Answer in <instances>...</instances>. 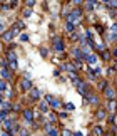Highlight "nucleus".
Returning <instances> with one entry per match:
<instances>
[{"instance_id": "f257e3e1", "label": "nucleus", "mask_w": 117, "mask_h": 136, "mask_svg": "<svg viewBox=\"0 0 117 136\" xmlns=\"http://www.w3.org/2000/svg\"><path fill=\"white\" fill-rule=\"evenodd\" d=\"M80 15H82L80 9H77V10H74V12H70V15H69V22H70V24H77V22L80 20Z\"/></svg>"}, {"instance_id": "f03ea898", "label": "nucleus", "mask_w": 117, "mask_h": 136, "mask_svg": "<svg viewBox=\"0 0 117 136\" xmlns=\"http://www.w3.org/2000/svg\"><path fill=\"white\" fill-rule=\"evenodd\" d=\"M20 89H22V91H30L32 89V81L30 79H20Z\"/></svg>"}, {"instance_id": "c756f323", "label": "nucleus", "mask_w": 117, "mask_h": 136, "mask_svg": "<svg viewBox=\"0 0 117 136\" xmlns=\"http://www.w3.org/2000/svg\"><path fill=\"white\" fill-rule=\"evenodd\" d=\"M112 32H114V34L117 32V24H114V25H112Z\"/></svg>"}, {"instance_id": "f704fd0d", "label": "nucleus", "mask_w": 117, "mask_h": 136, "mask_svg": "<svg viewBox=\"0 0 117 136\" xmlns=\"http://www.w3.org/2000/svg\"><path fill=\"white\" fill-rule=\"evenodd\" d=\"M115 69H117V60H115Z\"/></svg>"}, {"instance_id": "72a5a7b5", "label": "nucleus", "mask_w": 117, "mask_h": 136, "mask_svg": "<svg viewBox=\"0 0 117 136\" xmlns=\"http://www.w3.org/2000/svg\"><path fill=\"white\" fill-rule=\"evenodd\" d=\"M0 103H3V98H2V94H0Z\"/></svg>"}, {"instance_id": "f8f14e48", "label": "nucleus", "mask_w": 117, "mask_h": 136, "mask_svg": "<svg viewBox=\"0 0 117 136\" xmlns=\"http://www.w3.org/2000/svg\"><path fill=\"white\" fill-rule=\"evenodd\" d=\"M107 3V7H111V9H117V0H109V2H105Z\"/></svg>"}, {"instance_id": "e433bc0d", "label": "nucleus", "mask_w": 117, "mask_h": 136, "mask_svg": "<svg viewBox=\"0 0 117 136\" xmlns=\"http://www.w3.org/2000/svg\"><path fill=\"white\" fill-rule=\"evenodd\" d=\"M0 47H2V44H0Z\"/></svg>"}, {"instance_id": "a878e982", "label": "nucleus", "mask_w": 117, "mask_h": 136, "mask_svg": "<svg viewBox=\"0 0 117 136\" xmlns=\"http://www.w3.org/2000/svg\"><path fill=\"white\" fill-rule=\"evenodd\" d=\"M104 59H105V60H107V59H111V54H109V52H107V51H105V52H104Z\"/></svg>"}, {"instance_id": "dca6fc26", "label": "nucleus", "mask_w": 117, "mask_h": 136, "mask_svg": "<svg viewBox=\"0 0 117 136\" xmlns=\"http://www.w3.org/2000/svg\"><path fill=\"white\" fill-rule=\"evenodd\" d=\"M20 42H27V40H29V35H27V34H20Z\"/></svg>"}, {"instance_id": "0eeeda50", "label": "nucleus", "mask_w": 117, "mask_h": 136, "mask_svg": "<svg viewBox=\"0 0 117 136\" xmlns=\"http://www.w3.org/2000/svg\"><path fill=\"white\" fill-rule=\"evenodd\" d=\"M54 47L57 49V51H64V42H62V39H55Z\"/></svg>"}, {"instance_id": "c9c22d12", "label": "nucleus", "mask_w": 117, "mask_h": 136, "mask_svg": "<svg viewBox=\"0 0 117 136\" xmlns=\"http://www.w3.org/2000/svg\"><path fill=\"white\" fill-rule=\"evenodd\" d=\"M0 123H2V119H0Z\"/></svg>"}, {"instance_id": "1a4fd4ad", "label": "nucleus", "mask_w": 117, "mask_h": 136, "mask_svg": "<svg viewBox=\"0 0 117 136\" xmlns=\"http://www.w3.org/2000/svg\"><path fill=\"white\" fill-rule=\"evenodd\" d=\"M84 59H85L89 64H95V62H97V57H95V56H84Z\"/></svg>"}, {"instance_id": "20e7f679", "label": "nucleus", "mask_w": 117, "mask_h": 136, "mask_svg": "<svg viewBox=\"0 0 117 136\" xmlns=\"http://www.w3.org/2000/svg\"><path fill=\"white\" fill-rule=\"evenodd\" d=\"M105 96H107V99H111V101H114V96H115V91L112 87H105Z\"/></svg>"}, {"instance_id": "ddd939ff", "label": "nucleus", "mask_w": 117, "mask_h": 136, "mask_svg": "<svg viewBox=\"0 0 117 136\" xmlns=\"http://www.w3.org/2000/svg\"><path fill=\"white\" fill-rule=\"evenodd\" d=\"M19 136H30V133L25 130V128H20L19 130Z\"/></svg>"}, {"instance_id": "bb28decb", "label": "nucleus", "mask_w": 117, "mask_h": 136, "mask_svg": "<svg viewBox=\"0 0 117 136\" xmlns=\"http://www.w3.org/2000/svg\"><path fill=\"white\" fill-rule=\"evenodd\" d=\"M0 136H12V133H9V131H3V133L0 134Z\"/></svg>"}, {"instance_id": "7c9ffc66", "label": "nucleus", "mask_w": 117, "mask_h": 136, "mask_svg": "<svg viewBox=\"0 0 117 136\" xmlns=\"http://www.w3.org/2000/svg\"><path fill=\"white\" fill-rule=\"evenodd\" d=\"M64 136H70V131H67V130H65V131H64Z\"/></svg>"}, {"instance_id": "cd10ccee", "label": "nucleus", "mask_w": 117, "mask_h": 136, "mask_svg": "<svg viewBox=\"0 0 117 136\" xmlns=\"http://www.w3.org/2000/svg\"><path fill=\"white\" fill-rule=\"evenodd\" d=\"M49 119H50L52 123H54V121H55V116H54V114H49Z\"/></svg>"}, {"instance_id": "473e14b6", "label": "nucleus", "mask_w": 117, "mask_h": 136, "mask_svg": "<svg viewBox=\"0 0 117 136\" xmlns=\"http://www.w3.org/2000/svg\"><path fill=\"white\" fill-rule=\"evenodd\" d=\"M114 56H115V57H117V47H115V49H114Z\"/></svg>"}, {"instance_id": "6e6552de", "label": "nucleus", "mask_w": 117, "mask_h": 136, "mask_svg": "<svg viewBox=\"0 0 117 136\" xmlns=\"http://www.w3.org/2000/svg\"><path fill=\"white\" fill-rule=\"evenodd\" d=\"M0 74H2L3 81H5V79H10V77H12V74H10V72H9V69H5V67L2 69V72H0Z\"/></svg>"}, {"instance_id": "5701e85b", "label": "nucleus", "mask_w": 117, "mask_h": 136, "mask_svg": "<svg viewBox=\"0 0 117 136\" xmlns=\"http://www.w3.org/2000/svg\"><path fill=\"white\" fill-rule=\"evenodd\" d=\"M30 13H32V10H30V9L24 10V15H25V17H30Z\"/></svg>"}, {"instance_id": "412c9836", "label": "nucleus", "mask_w": 117, "mask_h": 136, "mask_svg": "<svg viewBox=\"0 0 117 136\" xmlns=\"http://www.w3.org/2000/svg\"><path fill=\"white\" fill-rule=\"evenodd\" d=\"M25 3H27V7H29V9H32V7L35 5V2H34V0H29V2H25Z\"/></svg>"}, {"instance_id": "9d476101", "label": "nucleus", "mask_w": 117, "mask_h": 136, "mask_svg": "<svg viewBox=\"0 0 117 136\" xmlns=\"http://www.w3.org/2000/svg\"><path fill=\"white\" fill-rule=\"evenodd\" d=\"M12 37H13V34H12V32H10V30H9V32H5V34L2 35V39H3V40H5V42H9V40H10V39H12Z\"/></svg>"}, {"instance_id": "f3484780", "label": "nucleus", "mask_w": 117, "mask_h": 136, "mask_svg": "<svg viewBox=\"0 0 117 136\" xmlns=\"http://www.w3.org/2000/svg\"><path fill=\"white\" fill-rule=\"evenodd\" d=\"M95 3H97V2H94V0H90V2H87V9H89V10H92V9L95 7Z\"/></svg>"}, {"instance_id": "2f4dec72", "label": "nucleus", "mask_w": 117, "mask_h": 136, "mask_svg": "<svg viewBox=\"0 0 117 136\" xmlns=\"http://www.w3.org/2000/svg\"><path fill=\"white\" fill-rule=\"evenodd\" d=\"M74 136H82V133H80V131H77V133L74 134Z\"/></svg>"}, {"instance_id": "9b49d317", "label": "nucleus", "mask_w": 117, "mask_h": 136, "mask_svg": "<svg viewBox=\"0 0 117 136\" xmlns=\"http://www.w3.org/2000/svg\"><path fill=\"white\" fill-rule=\"evenodd\" d=\"M47 133L50 134V136H59V133H57V131H55L54 128L50 126V124H49V126H47Z\"/></svg>"}, {"instance_id": "aec40b11", "label": "nucleus", "mask_w": 117, "mask_h": 136, "mask_svg": "<svg viewBox=\"0 0 117 136\" xmlns=\"http://www.w3.org/2000/svg\"><path fill=\"white\" fill-rule=\"evenodd\" d=\"M115 104H117L115 101H111V103H109V109H111V111H114V109H115Z\"/></svg>"}, {"instance_id": "b1692460", "label": "nucleus", "mask_w": 117, "mask_h": 136, "mask_svg": "<svg viewBox=\"0 0 117 136\" xmlns=\"http://www.w3.org/2000/svg\"><path fill=\"white\" fill-rule=\"evenodd\" d=\"M105 84H107V82H105V81H102L100 84H99V89H105Z\"/></svg>"}, {"instance_id": "2eb2a0df", "label": "nucleus", "mask_w": 117, "mask_h": 136, "mask_svg": "<svg viewBox=\"0 0 117 136\" xmlns=\"http://www.w3.org/2000/svg\"><path fill=\"white\" fill-rule=\"evenodd\" d=\"M7 89H9V87H7V82L5 81H0V91H7Z\"/></svg>"}, {"instance_id": "39448f33", "label": "nucleus", "mask_w": 117, "mask_h": 136, "mask_svg": "<svg viewBox=\"0 0 117 136\" xmlns=\"http://www.w3.org/2000/svg\"><path fill=\"white\" fill-rule=\"evenodd\" d=\"M3 128H5L9 133H12V128H13V123H12V119H3Z\"/></svg>"}, {"instance_id": "4468645a", "label": "nucleus", "mask_w": 117, "mask_h": 136, "mask_svg": "<svg viewBox=\"0 0 117 136\" xmlns=\"http://www.w3.org/2000/svg\"><path fill=\"white\" fill-rule=\"evenodd\" d=\"M87 99L92 103V104H97V98H95V96H89V94H87Z\"/></svg>"}, {"instance_id": "c85d7f7f", "label": "nucleus", "mask_w": 117, "mask_h": 136, "mask_svg": "<svg viewBox=\"0 0 117 136\" xmlns=\"http://www.w3.org/2000/svg\"><path fill=\"white\" fill-rule=\"evenodd\" d=\"M65 108L67 109H74V104H70V103H69V104H65Z\"/></svg>"}, {"instance_id": "7ed1b4c3", "label": "nucleus", "mask_w": 117, "mask_h": 136, "mask_svg": "<svg viewBox=\"0 0 117 136\" xmlns=\"http://www.w3.org/2000/svg\"><path fill=\"white\" fill-rule=\"evenodd\" d=\"M24 118L27 119V123H29V124H32V118H34V113H32L30 109H25V111H24Z\"/></svg>"}, {"instance_id": "4be33fe9", "label": "nucleus", "mask_w": 117, "mask_h": 136, "mask_svg": "<svg viewBox=\"0 0 117 136\" xmlns=\"http://www.w3.org/2000/svg\"><path fill=\"white\" fill-rule=\"evenodd\" d=\"M59 104H60V101H59V99H52V106H55V108H57Z\"/></svg>"}, {"instance_id": "6ab92c4d", "label": "nucleus", "mask_w": 117, "mask_h": 136, "mask_svg": "<svg viewBox=\"0 0 117 136\" xmlns=\"http://www.w3.org/2000/svg\"><path fill=\"white\" fill-rule=\"evenodd\" d=\"M74 27H75V25L69 22V24H67V27H65V29H67V32H74Z\"/></svg>"}, {"instance_id": "a211bd4d", "label": "nucleus", "mask_w": 117, "mask_h": 136, "mask_svg": "<svg viewBox=\"0 0 117 136\" xmlns=\"http://www.w3.org/2000/svg\"><path fill=\"white\" fill-rule=\"evenodd\" d=\"M74 56H75L77 59H80V57H82V52H80L79 49H74Z\"/></svg>"}, {"instance_id": "423d86ee", "label": "nucleus", "mask_w": 117, "mask_h": 136, "mask_svg": "<svg viewBox=\"0 0 117 136\" xmlns=\"http://www.w3.org/2000/svg\"><path fill=\"white\" fill-rule=\"evenodd\" d=\"M30 98H32V99H35V101L40 98V92H38V89H34V87L30 89Z\"/></svg>"}, {"instance_id": "393cba45", "label": "nucleus", "mask_w": 117, "mask_h": 136, "mask_svg": "<svg viewBox=\"0 0 117 136\" xmlns=\"http://www.w3.org/2000/svg\"><path fill=\"white\" fill-rule=\"evenodd\" d=\"M40 109H42V111L47 109V103H42V104H40Z\"/></svg>"}]
</instances>
